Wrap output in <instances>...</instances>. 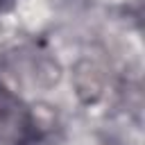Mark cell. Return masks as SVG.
Returning <instances> with one entry per match:
<instances>
[{"label":"cell","instance_id":"cell-2","mask_svg":"<svg viewBox=\"0 0 145 145\" xmlns=\"http://www.w3.org/2000/svg\"><path fill=\"white\" fill-rule=\"evenodd\" d=\"M7 2H9V0H0V11H2L5 7H7Z\"/></svg>","mask_w":145,"mask_h":145},{"label":"cell","instance_id":"cell-1","mask_svg":"<svg viewBox=\"0 0 145 145\" xmlns=\"http://www.w3.org/2000/svg\"><path fill=\"white\" fill-rule=\"evenodd\" d=\"M41 138L32 109L0 84V145H36Z\"/></svg>","mask_w":145,"mask_h":145}]
</instances>
